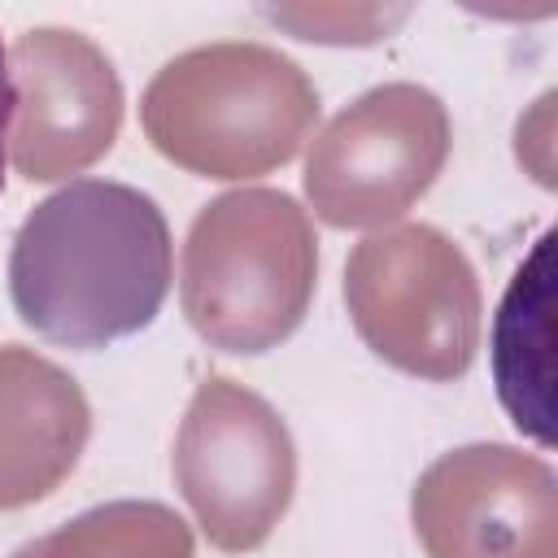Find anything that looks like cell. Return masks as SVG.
Returning <instances> with one entry per match:
<instances>
[{"label": "cell", "instance_id": "cell-1", "mask_svg": "<svg viewBox=\"0 0 558 558\" xmlns=\"http://www.w3.org/2000/svg\"><path fill=\"white\" fill-rule=\"evenodd\" d=\"M170 292V227L157 201L113 179H74L13 235L9 296L52 344L105 349L148 327Z\"/></svg>", "mask_w": 558, "mask_h": 558}, {"label": "cell", "instance_id": "cell-7", "mask_svg": "<svg viewBox=\"0 0 558 558\" xmlns=\"http://www.w3.org/2000/svg\"><path fill=\"white\" fill-rule=\"evenodd\" d=\"M410 514L427 558H558V475L510 445L436 458Z\"/></svg>", "mask_w": 558, "mask_h": 558}, {"label": "cell", "instance_id": "cell-4", "mask_svg": "<svg viewBox=\"0 0 558 558\" xmlns=\"http://www.w3.org/2000/svg\"><path fill=\"white\" fill-rule=\"evenodd\" d=\"M357 336L397 371L458 379L480 349V283L466 253L427 222L366 235L344 266Z\"/></svg>", "mask_w": 558, "mask_h": 558}, {"label": "cell", "instance_id": "cell-5", "mask_svg": "<svg viewBox=\"0 0 558 558\" xmlns=\"http://www.w3.org/2000/svg\"><path fill=\"white\" fill-rule=\"evenodd\" d=\"M174 480L209 545L257 549L296 488V449L283 418L227 375L201 379L174 436Z\"/></svg>", "mask_w": 558, "mask_h": 558}, {"label": "cell", "instance_id": "cell-3", "mask_svg": "<svg viewBox=\"0 0 558 558\" xmlns=\"http://www.w3.org/2000/svg\"><path fill=\"white\" fill-rule=\"evenodd\" d=\"M318 240L305 209L275 187L209 201L183 244L179 296L201 340L227 353H266L288 340L314 296Z\"/></svg>", "mask_w": 558, "mask_h": 558}, {"label": "cell", "instance_id": "cell-2", "mask_svg": "<svg viewBox=\"0 0 558 558\" xmlns=\"http://www.w3.org/2000/svg\"><path fill=\"white\" fill-rule=\"evenodd\" d=\"M140 122L174 166L253 179L296 157L318 122V92L292 57L227 39L166 61L144 87Z\"/></svg>", "mask_w": 558, "mask_h": 558}, {"label": "cell", "instance_id": "cell-8", "mask_svg": "<svg viewBox=\"0 0 558 558\" xmlns=\"http://www.w3.org/2000/svg\"><path fill=\"white\" fill-rule=\"evenodd\" d=\"M13 166L31 183L78 174L113 148L122 126V83L109 57L78 31L39 26L9 48Z\"/></svg>", "mask_w": 558, "mask_h": 558}, {"label": "cell", "instance_id": "cell-12", "mask_svg": "<svg viewBox=\"0 0 558 558\" xmlns=\"http://www.w3.org/2000/svg\"><path fill=\"white\" fill-rule=\"evenodd\" d=\"M13 109H17V92H13V78H9V52H4V44H0V187H4V161H9Z\"/></svg>", "mask_w": 558, "mask_h": 558}, {"label": "cell", "instance_id": "cell-9", "mask_svg": "<svg viewBox=\"0 0 558 558\" xmlns=\"http://www.w3.org/2000/svg\"><path fill=\"white\" fill-rule=\"evenodd\" d=\"M92 432L83 388L48 357L0 349V510L48 497L78 462Z\"/></svg>", "mask_w": 558, "mask_h": 558}, {"label": "cell", "instance_id": "cell-11", "mask_svg": "<svg viewBox=\"0 0 558 558\" xmlns=\"http://www.w3.org/2000/svg\"><path fill=\"white\" fill-rule=\"evenodd\" d=\"M13 558H192V532L161 501H109Z\"/></svg>", "mask_w": 558, "mask_h": 558}, {"label": "cell", "instance_id": "cell-6", "mask_svg": "<svg viewBox=\"0 0 558 558\" xmlns=\"http://www.w3.org/2000/svg\"><path fill=\"white\" fill-rule=\"evenodd\" d=\"M449 157V113L418 83H384L340 109L305 157V196L331 227L401 218Z\"/></svg>", "mask_w": 558, "mask_h": 558}, {"label": "cell", "instance_id": "cell-10", "mask_svg": "<svg viewBox=\"0 0 558 558\" xmlns=\"http://www.w3.org/2000/svg\"><path fill=\"white\" fill-rule=\"evenodd\" d=\"M554 231H545L514 270L493 318V384L514 427L554 445L549 423V310H554Z\"/></svg>", "mask_w": 558, "mask_h": 558}]
</instances>
